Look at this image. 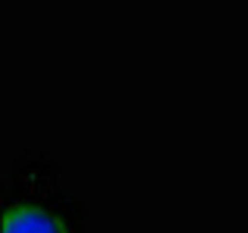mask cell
I'll use <instances>...</instances> for the list:
<instances>
[{"label": "cell", "instance_id": "obj_1", "mask_svg": "<svg viewBox=\"0 0 248 233\" xmlns=\"http://www.w3.org/2000/svg\"><path fill=\"white\" fill-rule=\"evenodd\" d=\"M2 233H68L63 222L34 205H15L2 218Z\"/></svg>", "mask_w": 248, "mask_h": 233}]
</instances>
